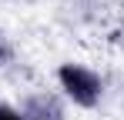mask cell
Listing matches in <instances>:
<instances>
[{"mask_svg":"<svg viewBox=\"0 0 124 120\" xmlns=\"http://www.w3.org/2000/svg\"><path fill=\"white\" fill-rule=\"evenodd\" d=\"M57 87H61L64 100H70L81 110H94L104 100V80L87 63H74V60L61 63L57 67Z\"/></svg>","mask_w":124,"mask_h":120,"instance_id":"1","label":"cell"},{"mask_svg":"<svg viewBox=\"0 0 124 120\" xmlns=\"http://www.w3.org/2000/svg\"><path fill=\"white\" fill-rule=\"evenodd\" d=\"M0 120H23L20 107H14V103H3L0 100Z\"/></svg>","mask_w":124,"mask_h":120,"instance_id":"3","label":"cell"},{"mask_svg":"<svg viewBox=\"0 0 124 120\" xmlns=\"http://www.w3.org/2000/svg\"><path fill=\"white\" fill-rule=\"evenodd\" d=\"M20 113L23 120H67V110L57 93H47V90H34L20 100Z\"/></svg>","mask_w":124,"mask_h":120,"instance_id":"2","label":"cell"}]
</instances>
